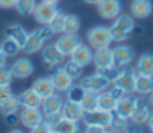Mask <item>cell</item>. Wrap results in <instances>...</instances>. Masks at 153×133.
I'll use <instances>...</instances> for the list:
<instances>
[{"label":"cell","instance_id":"18","mask_svg":"<svg viewBox=\"0 0 153 133\" xmlns=\"http://www.w3.org/2000/svg\"><path fill=\"white\" fill-rule=\"evenodd\" d=\"M93 62H94L97 70L114 66V63H113V51H111L109 47L98 48V50L94 53Z\"/></svg>","mask_w":153,"mask_h":133},{"label":"cell","instance_id":"4","mask_svg":"<svg viewBox=\"0 0 153 133\" xmlns=\"http://www.w3.org/2000/svg\"><path fill=\"white\" fill-rule=\"evenodd\" d=\"M136 78H137L136 70H133L132 67H129V66H125V67H122V70L118 71L113 85L117 86V88H120V89H122V90L128 94L134 93Z\"/></svg>","mask_w":153,"mask_h":133},{"label":"cell","instance_id":"6","mask_svg":"<svg viewBox=\"0 0 153 133\" xmlns=\"http://www.w3.org/2000/svg\"><path fill=\"white\" fill-rule=\"evenodd\" d=\"M58 5L56 3H48V1H40L39 4H36L34 10V18L38 23L46 24L47 26L50 23V20L54 18L56 12H58Z\"/></svg>","mask_w":153,"mask_h":133},{"label":"cell","instance_id":"37","mask_svg":"<svg viewBox=\"0 0 153 133\" xmlns=\"http://www.w3.org/2000/svg\"><path fill=\"white\" fill-rule=\"evenodd\" d=\"M63 70L70 75V77L73 78V80L75 81V80H78V78L82 77V71H83V67L79 66V65H76L75 62H73L71 59H70V61L67 62L66 65H65Z\"/></svg>","mask_w":153,"mask_h":133},{"label":"cell","instance_id":"39","mask_svg":"<svg viewBox=\"0 0 153 133\" xmlns=\"http://www.w3.org/2000/svg\"><path fill=\"white\" fill-rule=\"evenodd\" d=\"M118 71H120L118 67H116V66H110V67H106V69H100L98 70V73H100L101 75H103V77H105L110 83L114 82V80H116Z\"/></svg>","mask_w":153,"mask_h":133},{"label":"cell","instance_id":"2","mask_svg":"<svg viewBox=\"0 0 153 133\" xmlns=\"http://www.w3.org/2000/svg\"><path fill=\"white\" fill-rule=\"evenodd\" d=\"M53 35H54V32L51 31L48 26H45V27H42V28L35 30L34 32L28 34L27 40H26V43H24V46L22 47V50L26 54L38 53V51L42 50L46 40H48Z\"/></svg>","mask_w":153,"mask_h":133},{"label":"cell","instance_id":"14","mask_svg":"<svg viewBox=\"0 0 153 133\" xmlns=\"http://www.w3.org/2000/svg\"><path fill=\"white\" fill-rule=\"evenodd\" d=\"M42 59L48 67H56L63 62L65 59V55L61 53L56 45H48L43 48L42 51Z\"/></svg>","mask_w":153,"mask_h":133},{"label":"cell","instance_id":"29","mask_svg":"<svg viewBox=\"0 0 153 133\" xmlns=\"http://www.w3.org/2000/svg\"><path fill=\"white\" fill-rule=\"evenodd\" d=\"M81 106L83 109V112H90V110L98 109V93L86 91L83 100L81 101Z\"/></svg>","mask_w":153,"mask_h":133},{"label":"cell","instance_id":"27","mask_svg":"<svg viewBox=\"0 0 153 133\" xmlns=\"http://www.w3.org/2000/svg\"><path fill=\"white\" fill-rule=\"evenodd\" d=\"M134 91L140 96H148L153 91V77H145V75H138L136 78V88Z\"/></svg>","mask_w":153,"mask_h":133},{"label":"cell","instance_id":"5","mask_svg":"<svg viewBox=\"0 0 153 133\" xmlns=\"http://www.w3.org/2000/svg\"><path fill=\"white\" fill-rule=\"evenodd\" d=\"M111 117H113V112H105V110L101 109H95L90 110V112H83L82 121L86 125H98L108 129L111 123Z\"/></svg>","mask_w":153,"mask_h":133},{"label":"cell","instance_id":"41","mask_svg":"<svg viewBox=\"0 0 153 133\" xmlns=\"http://www.w3.org/2000/svg\"><path fill=\"white\" fill-rule=\"evenodd\" d=\"M12 91H11L10 86H0V105H3L7 100L12 97Z\"/></svg>","mask_w":153,"mask_h":133},{"label":"cell","instance_id":"49","mask_svg":"<svg viewBox=\"0 0 153 133\" xmlns=\"http://www.w3.org/2000/svg\"><path fill=\"white\" fill-rule=\"evenodd\" d=\"M86 3H89V4H98V3L101 1V0H85Z\"/></svg>","mask_w":153,"mask_h":133},{"label":"cell","instance_id":"51","mask_svg":"<svg viewBox=\"0 0 153 133\" xmlns=\"http://www.w3.org/2000/svg\"><path fill=\"white\" fill-rule=\"evenodd\" d=\"M10 133H24V132L20 131V129H13V131H11Z\"/></svg>","mask_w":153,"mask_h":133},{"label":"cell","instance_id":"15","mask_svg":"<svg viewBox=\"0 0 153 133\" xmlns=\"http://www.w3.org/2000/svg\"><path fill=\"white\" fill-rule=\"evenodd\" d=\"M62 106H63V98L56 93H54V94H51V96L43 98L42 112H43V114H45V118L48 117V116L61 113Z\"/></svg>","mask_w":153,"mask_h":133},{"label":"cell","instance_id":"20","mask_svg":"<svg viewBox=\"0 0 153 133\" xmlns=\"http://www.w3.org/2000/svg\"><path fill=\"white\" fill-rule=\"evenodd\" d=\"M153 11V5L151 0H133L130 5L132 16L136 19H145L148 18Z\"/></svg>","mask_w":153,"mask_h":133},{"label":"cell","instance_id":"11","mask_svg":"<svg viewBox=\"0 0 153 133\" xmlns=\"http://www.w3.org/2000/svg\"><path fill=\"white\" fill-rule=\"evenodd\" d=\"M20 123L23 124L26 128L31 129L45 121V114L39 108H24L20 113Z\"/></svg>","mask_w":153,"mask_h":133},{"label":"cell","instance_id":"30","mask_svg":"<svg viewBox=\"0 0 153 133\" xmlns=\"http://www.w3.org/2000/svg\"><path fill=\"white\" fill-rule=\"evenodd\" d=\"M0 46H1V50H3V53H4V55L7 56V58L16 56L22 50L20 46H19L15 40L10 39V38H5V39L0 43Z\"/></svg>","mask_w":153,"mask_h":133},{"label":"cell","instance_id":"7","mask_svg":"<svg viewBox=\"0 0 153 133\" xmlns=\"http://www.w3.org/2000/svg\"><path fill=\"white\" fill-rule=\"evenodd\" d=\"M81 85L86 91L101 93V91H105L110 86V82L103 75H101L100 73H95V74L87 75L83 80H81Z\"/></svg>","mask_w":153,"mask_h":133},{"label":"cell","instance_id":"47","mask_svg":"<svg viewBox=\"0 0 153 133\" xmlns=\"http://www.w3.org/2000/svg\"><path fill=\"white\" fill-rule=\"evenodd\" d=\"M146 125H148L149 131H151V133H153V112L151 113V116L148 117V120H146Z\"/></svg>","mask_w":153,"mask_h":133},{"label":"cell","instance_id":"23","mask_svg":"<svg viewBox=\"0 0 153 133\" xmlns=\"http://www.w3.org/2000/svg\"><path fill=\"white\" fill-rule=\"evenodd\" d=\"M32 89L36 91V94L42 100L55 93V89H54V85H53V82H51L50 77H40V78H38V80L32 83Z\"/></svg>","mask_w":153,"mask_h":133},{"label":"cell","instance_id":"45","mask_svg":"<svg viewBox=\"0 0 153 133\" xmlns=\"http://www.w3.org/2000/svg\"><path fill=\"white\" fill-rule=\"evenodd\" d=\"M125 133H143L141 131V126L140 124H136V123H129V125H128V129Z\"/></svg>","mask_w":153,"mask_h":133},{"label":"cell","instance_id":"52","mask_svg":"<svg viewBox=\"0 0 153 133\" xmlns=\"http://www.w3.org/2000/svg\"><path fill=\"white\" fill-rule=\"evenodd\" d=\"M42 1H48V3H58L59 0H42Z\"/></svg>","mask_w":153,"mask_h":133},{"label":"cell","instance_id":"35","mask_svg":"<svg viewBox=\"0 0 153 133\" xmlns=\"http://www.w3.org/2000/svg\"><path fill=\"white\" fill-rule=\"evenodd\" d=\"M19 108H20V104H19L18 97L12 96L3 105H0V112H1L3 116H7V114H11V113H16L19 110Z\"/></svg>","mask_w":153,"mask_h":133},{"label":"cell","instance_id":"3","mask_svg":"<svg viewBox=\"0 0 153 133\" xmlns=\"http://www.w3.org/2000/svg\"><path fill=\"white\" fill-rule=\"evenodd\" d=\"M87 40H89L90 46L95 50L98 48H103V47H109L111 43V36H110V31L109 27H103V26H95L93 28L89 30L87 32Z\"/></svg>","mask_w":153,"mask_h":133},{"label":"cell","instance_id":"54","mask_svg":"<svg viewBox=\"0 0 153 133\" xmlns=\"http://www.w3.org/2000/svg\"><path fill=\"white\" fill-rule=\"evenodd\" d=\"M50 133H56V132H54V131H51V132H50Z\"/></svg>","mask_w":153,"mask_h":133},{"label":"cell","instance_id":"40","mask_svg":"<svg viewBox=\"0 0 153 133\" xmlns=\"http://www.w3.org/2000/svg\"><path fill=\"white\" fill-rule=\"evenodd\" d=\"M53 129H51V125L47 123V121H42L40 124H38L36 126L31 128V133H50Z\"/></svg>","mask_w":153,"mask_h":133},{"label":"cell","instance_id":"12","mask_svg":"<svg viewBox=\"0 0 153 133\" xmlns=\"http://www.w3.org/2000/svg\"><path fill=\"white\" fill-rule=\"evenodd\" d=\"M97 5L103 19H116L122 11L121 0H101Z\"/></svg>","mask_w":153,"mask_h":133},{"label":"cell","instance_id":"34","mask_svg":"<svg viewBox=\"0 0 153 133\" xmlns=\"http://www.w3.org/2000/svg\"><path fill=\"white\" fill-rule=\"evenodd\" d=\"M35 7H36V0H18L15 4L16 11L23 16L32 13Z\"/></svg>","mask_w":153,"mask_h":133},{"label":"cell","instance_id":"13","mask_svg":"<svg viewBox=\"0 0 153 133\" xmlns=\"http://www.w3.org/2000/svg\"><path fill=\"white\" fill-rule=\"evenodd\" d=\"M82 43V39L79 35L76 34H65L63 36H61L58 40H56V47L61 50V53L63 54L65 56L71 55V53L78 47Z\"/></svg>","mask_w":153,"mask_h":133},{"label":"cell","instance_id":"8","mask_svg":"<svg viewBox=\"0 0 153 133\" xmlns=\"http://www.w3.org/2000/svg\"><path fill=\"white\" fill-rule=\"evenodd\" d=\"M50 80L54 85V89L55 91H59V93H66L73 85H74V80L67 74L63 70V67H58L55 69L50 75Z\"/></svg>","mask_w":153,"mask_h":133},{"label":"cell","instance_id":"32","mask_svg":"<svg viewBox=\"0 0 153 133\" xmlns=\"http://www.w3.org/2000/svg\"><path fill=\"white\" fill-rule=\"evenodd\" d=\"M81 28V22L79 18L75 15H66L65 18V26H63V32L65 34H76Z\"/></svg>","mask_w":153,"mask_h":133},{"label":"cell","instance_id":"9","mask_svg":"<svg viewBox=\"0 0 153 133\" xmlns=\"http://www.w3.org/2000/svg\"><path fill=\"white\" fill-rule=\"evenodd\" d=\"M111 51H113V63L118 69L129 66V63L134 58V51L129 46H124V45L117 46Z\"/></svg>","mask_w":153,"mask_h":133},{"label":"cell","instance_id":"43","mask_svg":"<svg viewBox=\"0 0 153 133\" xmlns=\"http://www.w3.org/2000/svg\"><path fill=\"white\" fill-rule=\"evenodd\" d=\"M4 117H5V124H7V125H11V126L16 125V124L19 123V120H20L16 113H11V114H7V116H4Z\"/></svg>","mask_w":153,"mask_h":133},{"label":"cell","instance_id":"48","mask_svg":"<svg viewBox=\"0 0 153 133\" xmlns=\"http://www.w3.org/2000/svg\"><path fill=\"white\" fill-rule=\"evenodd\" d=\"M5 61H7V56L4 55V53H3V50H1V46H0V66L5 65Z\"/></svg>","mask_w":153,"mask_h":133},{"label":"cell","instance_id":"19","mask_svg":"<svg viewBox=\"0 0 153 133\" xmlns=\"http://www.w3.org/2000/svg\"><path fill=\"white\" fill-rule=\"evenodd\" d=\"M134 105H136L134 97L125 96L124 98H121V100L117 101L113 113H116V114H118V116H121V117L129 120L130 116H132V113H133V110H134Z\"/></svg>","mask_w":153,"mask_h":133},{"label":"cell","instance_id":"50","mask_svg":"<svg viewBox=\"0 0 153 133\" xmlns=\"http://www.w3.org/2000/svg\"><path fill=\"white\" fill-rule=\"evenodd\" d=\"M148 101H149V104H151V106L153 108V91L149 94V100H148Z\"/></svg>","mask_w":153,"mask_h":133},{"label":"cell","instance_id":"28","mask_svg":"<svg viewBox=\"0 0 153 133\" xmlns=\"http://www.w3.org/2000/svg\"><path fill=\"white\" fill-rule=\"evenodd\" d=\"M117 101L113 98L109 91H101L98 93V109L105 112H114Z\"/></svg>","mask_w":153,"mask_h":133},{"label":"cell","instance_id":"16","mask_svg":"<svg viewBox=\"0 0 153 133\" xmlns=\"http://www.w3.org/2000/svg\"><path fill=\"white\" fill-rule=\"evenodd\" d=\"M93 56H94V54H93L91 48H90L89 46L82 45L81 43V45L71 53L70 59H71L73 62H75L76 65H79V66L86 67L93 62Z\"/></svg>","mask_w":153,"mask_h":133},{"label":"cell","instance_id":"10","mask_svg":"<svg viewBox=\"0 0 153 133\" xmlns=\"http://www.w3.org/2000/svg\"><path fill=\"white\" fill-rule=\"evenodd\" d=\"M152 110H151V104L149 101H146L145 98H136V105H134V110H133L132 116L129 120L132 123L136 124H145L148 117L151 116Z\"/></svg>","mask_w":153,"mask_h":133},{"label":"cell","instance_id":"36","mask_svg":"<svg viewBox=\"0 0 153 133\" xmlns=\"http://www.w3.org/2000/svg\"><path fill=\"white\" fill-rule=\"evenodd\" d=\"M66 93H67V100H69V101L81 104V101L83 100L85 94H86V90H85V89L82 88V85L79 83V85H73Z\"/></svg>","mask_w":153,"mask_h":133},{"label":"cell","instance_id":"25","mask_svg":"<svg viewBox=\"0 0 153 133\" xmlns=\"http://www.w3.org/2000/svg\"><path fill=\"white\" fill-rule=\"evenodd\" d=\"M51 129L56 133H79V124L78 121L69 120L62 116L56 123L51 125Z\"/></svg>","mask_w":153,"mask_h":133},{"label":"cell","instance_id":"17","mask_svg":"<svg viewBox=\"0 0 153 133\" xmlns=\"http://www.w3.org/2000/svg\"><path fill=\"white\" fill-rule=\"evenodd\" d=\"M11 71H12V75L15 78L24 80V78H28L30 75L34 73V65H32V62L30 61V59L20 58L12 63Z\"/></svg>","mask_w":153,"mask_h":133},{"label":"cell","instance_id":"24","mask_svg":"<svg viewBox=\"0 0 153 133\" xmlns=\"http://www.w3.org/2000/svg\"><path fill=\"white\" fill-rule=\"evenodd\" d=\"M136 73L138 75L153 77V54L145 53L138 58L136 65Z\"/></svg>","mask_w":153,"mask_h":133},{"label":"cell","instance_id":"44","mask_svg":"<svg viewBox=\"0 0 153 133\" xmlns=\"http://www.w3.org/2000/svg\"><path fill=\"white\" fill-rule=\"evenodd\" d=\"M106 128L98 125H86V132L85 133H105Z\"/></svg>","mask_w":153,"mask_h":133},{"label":"cell","instance_id":"21","mask_svg":"<svg viewBox=\"0 0 153 133\" xmlns=\"http://www.w3.org/2000/svg\"><path fill=\"white\" fill-rule=\"evenodd\" d=\"M18 100H19L20 106H23V108H40L42 106V102H43V100L38 96L36 91L32 88L27 89L23 93L19 94Z\"/></svg>","mask_w":153,"mask_h":133},{"label":"cell","instance_id":"53","mask_svg":"<svg viewBox=\"0 0 153 133\" xmlns=\"http://www.w3.org/2000/svg\"><path fill=\"white\" fill-rule=\"evenodd\" d=\"M105 133H116V132H113V131H110V129H106Z\"/></svg>","mask_w":153,"mask_h":133},{"label":"cell","instance_id":"42","mask_svg":"<svg viewBox=\"0 0 153 133\" xmlns=\"http://www.w3.org/2000/svg\"><path fill=\"white\" fill-rule=\"evenodd\" d=\"M109 93L113 96V98L116 100V101H118V100H121V98H124L125 96H128V93H125L122 89H120V88H117V86H114L113 85V89H111Z\"/></svg>","mask_w":153,"mask_h":133},{"label":"cell","instance_id":"46","mask_svg":"<svg viewBox=\"0 0 153 133\" xmlns=\"http://www.w3.org/2000/svg\"><path fill=\"white\" fill-rule=\"evenodd\" d=\"M18 0H0V7L3 8H12L15 7Z\"/></svg>","mask_w":153,"mask_h":133},{"label":"cell","instance_id":"38","mask_svg":"<svg viewBox=\"0 0 153 133\" xmlns=\"http://www.w3.org/2000/svg\"><path fill=\"white\" fill-rule=\"evenodd\" d=\"M12 71L11 67H8L7 65L0 66V86H10L12 82Z\"/></svg>","mask_w":153,"mask_h":133},{"label":"cell","instance_id":"33","mask_svg":"<svg viewBox=\"0 0 153 133\" xmlns=\"http://www.w3.org/2000/svg\"><path fill=\"white\" fill-rule=\"evenodd\" d=\"M65 18H66V13L58 11V12L54 15V18L50 20V23L47 24L50 27V30L54 34H59V32H63V26H65Z\"/></svg>","mask_w":153,"mask_h":133},{"label":"cell","instance_id":"26","mask_svg":"<svg viewBox=\"0 0 153 133\" xmlns=\"http://www.w3.org/2000/svg\"><path fill=\"white\" fill-rule=\"evenodd\" d=\"M27 36H28V32L22 26H18V24H12V26H8L5 28V38H10V39L15 40L20 47L24 46Z\"/></svg>","mask_w":153,"mask_h":133},{"label":"cell","instance_id":"1","mask_svg":"<svg viewBox=\"0 0 153 133\" xmlns=\"http://www.w3.org/2000/svg\"><path fill=\"white\" fill-rule=\"evenodd\" d=\"M134 30V22L129 15H118L113 22L109 31H110L111 42H124L130 36L132 31Z\"/></svg>","mask_w":153,"mask_h":133},{"label":"cell","instance_id":"31","mask_svg":"<svg viewBox=\"0 0 153 133\" xmlns=\"http://www.w3.org/2000/svg\"><path fill=\"white\" fill-rule=\"evenodd\" d=\"M128 125H129L128 118H124V117H121V116L113 113L111 123H110V125H109L108 129H110V131H113L116 133H125L128 129Z\"/></svg>","mask_w":153,"mask_h":133},{"label":"cell","instance_id":"22","mask_svg":"<svg viewBox=\"0 0 153 133\" xmlns=\"http://www.w3.org/2000/svg\"><path fill=\"white\" fill-rule=\"evenodd\" d=\"M61 113L65 118H69V120L78 121L79 123V120H82V116H83V109H82L81 104L67 100V101L63 102Z\"/></svg>","mask_w":153,"mask_h":133}]
</instances>
